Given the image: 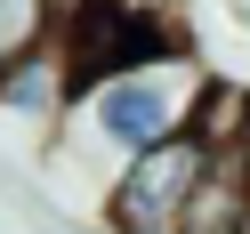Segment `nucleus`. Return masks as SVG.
I'll return each instance as SVG.
<instances>
[{"instance_id":"f257e3e1","label":"nucleus","mask_w":250,"mask_h":234,"mask_svg":"<svg viewBox=\"0 0 250 234\" xmlns=\"http://www.w3.org/2000/svg\"><path fill=\"white\" fill-rule=\"evenodd\" d=\"M202 89H210V73H202L194 57H169V65H146V73H97V81H81V97H73V113L57 121V129L113 170V162H129V153L162 146V137L194 129Z\"/></svg>"},{"instance_id":"f03ea898","label":"nucleus","mask_w":250,"mask_h":234,"mask_svg":"<svg viewBox=\"0 0 250 234\" xmlns=\"http://www.w3.org/2000/svg\"><path fill=\"white\" fill-rule=\"evenodd\" d=\"M202 162H210V137L202 129H178V137H162V146L113 162L105 170V194H97L105 234H178L186 202H194V186H202Z\"/></svg>"},{"instance_id":"7ed1b4c3","label":"nucleus","mask_w":250,"mask_h":234,"mask_svg":"<svg viewBox=\"0 0 250 234\" xmlns=\"http://www.w3.org/2000/svg\"><path fill=\"white\" fill-rule=\"evenodd\" d=\"M242 218H250V129L226 137V146H210L202 186H194V202H186L178 234H242Z\"/></svg>"},{"instance_id":"20e7f679","label":"nucleus","mask_w":250,"mask_h":234,"mask_svg":"<svg viewBox=\"0 0 250 234\" xmlns=\"http://www.w3.org/2000/svg\"><path fill=\"white\" fill-rule=\"evenodd\" d=\"M73 97H81V73H73L65 33H57L49 49H33L24 65L0 73V113H17V121H65Z\"/></svg>"},{"instance_id":"39448f33","label":"nucleus","mask_w":250,"mask_h":234,"mask_svg":"<svg viewBox=\"0 0 250 234\" xmlns=\"http://www.w3.org/2000/svg\"><path fill=\"white\" fill-rule=\"evenodd\" d=\"M73 0H0V73L24 65L33 49H49L57 33H65Z\"/></svg>"}]
</instances>
